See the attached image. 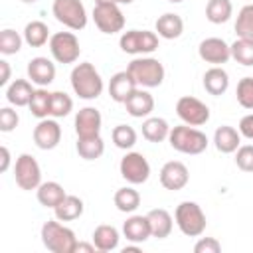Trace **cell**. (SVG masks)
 Here are the masks:
<instances>
[{
	"instance_id": "cell-44",
	"label": "cell",
	"mask_w": 253,
	"mask_h": 253,
	"mask_svg": "<svg viewBox=\"0 0 253 253\" xmlns=\"http://www.w3.org/2000/svg\"><path fill=\"white\" fill-rule=\"evenodd\" d=\"M237 130L241 132V136H245V138L253 140V113L245 115V117L239 121V126H237Z\"/></svg>"
},
{
	"instance_id": "cell-51",
	"label": "cell",
	"mask_w": 253,
	"mask_h": 253,
	"mask_svg": "<svg viewBox=\"0 0 253 253\" xmlns=\"http://www.w3.org/2000/svg\"><path fill=\"white\" fill-rule=\"evenodd\" d=\"M168 2H172V4H178V2H184V0H168Z\"/></svg>"
},
{
	"instance_id": "cell-8",
	"label": "cell",
	"mask_w": 253,
	"mask_h": 253,
	"mask_svg": "<svg viewBox=\"0 0 253 253\" xmlns=\"http://www.w3.org/2000/svg\"><path fill=\"white\" fill-rule=\"evenodd\" d=\"M49 51L57 63H75L79 59L81 45L73 32H55L49 38Z\"/></svg>"
},
{
	"instance_id": "cell-33",
	"label": "cell",
	"mask_w": 253,
	"mask_h": 253,
	"mask_svg": "<svg viewBox=\"0 0 253 253\" xmlns=\"http://www.w3.org/2000/svg\"><path fill=\"white\" fill-rule=\"evenodd\" d=\"M75 148H77V154L83 160H97L105 152V142H103L101 136H95V138H77Z\"/></svg>"
},
{
	"instance_id": "cell-31",
	"label": "cell",
	"mask_w": 253,
	"mask_h": 253,
	"mask_svg": "<svg viewBox=\"0 0 253 253\" xmlns=\"http://www.w3.org/2000/svg\"><path fill=\"white\" fill-rule=\"evenodd\" d=\"M233 14L231 0H208L206 4V18L211 24H225Z\"/></svg>"
},
{
	"instance_id": "cell-7",
	"label": "cell",
	"mask_w": 253,
	"mask_h": 253,
	"mask_svg": "<svg viewBox=\"0 0 253 253\" xmlns=\"http://www.w3.org/2000/svg\"><path fill=\"white\" fill-rule=\"evenodd\" d=\"M119 45L125 53L130 55H144L158 49V34L150 30H128L123 32Z\"/></svg>"
},
{
	"instance_id": "cell-2",
	"label": "cell",
	"mask_w": 253,
	"mask_h": 253,
	"mask_svg": "<svg viewBox=\"0 0 253 253\" xmlns=\"http://www.w3.org/2000/svg\"><path fill=\"white\" fill-rule=\"evenodd\" d=\"M42 243L51 253H75L77 237L73 229H69L55 217L47 219L42 225Z\"/></svg>"
},
{
	"instance_id": "cell-17",
	"label": "cell",
	"mask_w": 253,
	"mask_h": 253,
	"mask_svg": "<svg viewBox=\"0 0 253 253\" xmlns=\"http://www.w3.org/2000/svg\"><path fill=\"white\" fill-rule=\"evenodd\" d=\"M26 71H28V79L32 83H36L38 87H47L55 79V65H53L51 59H47L43 55L32 57L28 61Z\"/></svg>"
},
{
	"instance_id": "cell-28",
	"label": "cell",
	"mask_w": 253,
	"mask_h": 253,
	"mask_svg": "<svg viewBox=\"0 0 253 253\" xmlns=\"http://www.w3.org/2000/svg\"><path fill=\"white\" fill-rule=\"evenodd\" d=\"M83 210H85L83 200L77 198V196L67 194V196L61 200V204L53 208V213H55V217H57L59 221H73V219H77V217L83 215Z\"/></svg>"
},
{
	"instance_id": "cell-32",
	"label": "cell",
	"mask_w": 253,
	"mask_h": 253,
	"mask_svg": "<svg viewBox=\"0 0 253 253\" xmlns=\"http://www.w3.org/2000/svg\"><path fill=\"white\" fill-rule=\"evenodd\" d=\"M113 202H115V206H117L119 211H123V213H132V211L140 206V194H138L134 188L125 186V188H119V190L115 192Z\"/></svg>"
},
{
	"instance_id": "cell-48",
	"label": "cell",
	"mask_w": 253,
	"mask_h": 253,
	"mask_svg": "<svg viewBox=\"0 0 253 253\" xmlns=\"http://www.w3.org/2000/svg\"><path fill=\"white\" fill-rule=\"evenodd\" d=\"M95 4H119L117 0H95Z\"/></svg>"
},
{
	"instance_id": "cell-38",
	"label": "cell",
	"mask_w": 253,
	"mask_h": 253,
	"mask_svg": "<svg viewBox=\"0 0 253 253\" xmlns=\"http://www.w3.org/2000/svg\"><path fill=\"white\" fill-rule=\"evenodd\" d=\"M111 136H113L115 146L121 148V150H130L136 144V130L128 125H117L113 128Z\"/></svg>"
},
{
	"instance_id": "cell-46",
	"label": "cell",
	"mask_w": 253,
	"mask_h": 253,
	"mask_svg": "<svg viewBox=\"0 0 253 253\" xmlns=\"http://www.w3.org/2000/svg\"><path fill=\"white\" fill-rule=\"evenodd\" d=\"M0 154H2V164H0V172H6L10 168V150L6 146L0 148Z\"/></svg>"
},
{
	"instance_id": "cell-13",
	"label": "cell",
	"mask_w": 253,
	"mask_h": 253,
	"mask_svg": "<svg viewBox=\"0 0 253 253\" xmlns=\"http://www.w3.org/2000/svg\"><path fill=\"white\" fill-rule=\"evenodd\" d=\"M73 125H75L77 138H95V136H101L103 117H101L99 109H95V107H83V109L77 111Z\"/></svg>"
},
{
	"instance_id": "cell-26",
	"label": "cell",
	"mask_w": 253,
	"mask_h": 253,
	"mask_svg": "<svg viewBox=\"0 0 253 253\" xmlns=\"http://www.w3.org/2000/svg\"><path fill=\"white\" fill-rule=\"evenodd\" d=\"M36 196H38V202H40L43 208H51V210H53L55 206L61 204V200H63L67 194H65L63 186H61L59 182L49 180V182H42V184L38 186Z\"/></svg>"
},
{
	"instance_id": "cell-42",
	"label": "cell",
	"mask_w": 253,
	"mask_h": 253,
	"mask_svg": "<svg viewBox=\"0 0 253 253\" xmlns=\"http://www.w3.org/2000/svg\"><path fill=\"white\" fill-rule=\"evenodd\" d=\"M18 123H20V117L12 107L0 109V130L2 132H12L18 126Z\"/></svg>"
},
{
	"instance_id": "cell-35",
	"label": "cell",
	"mask_w": 253,
	"mask_h": 253,
	"mask_svg": "<svg viewBox=\"0 0 253 253\" xmlns=\"http://www.w3.org/2000/svg\"><path fill=\"white\" fill-rule=\"evenodd\" d=\"M231 57L245 67H253V40L237 38L231 43Z\"/></svg>"
},
{
	"instance_id": "cell-20",
	"label": "cell",
	"mask_w": 253,
	"mask_h": 253,
	"mask_svg": "<svg viewBox=\"0 0 253 253\" xmlns=\"http://www.w3.org/2000/svg\"><path fill=\"white\" fill-rule=\"evenodd\" d=\"M123 235L130 243H144L148 237H152L148 217L146 215H130L123 223Z\"/></svg>"
},
{
	"instance_id": "cell-37",
	"label": "cell",
	"mask_w": 253,
	"mask_h": 253,
	"mask_svg": "<svg viewBox=\"0 0 253 253\" xmlns=\"http://www.w3.org/2000/svg\"><path fill=\"white\" fill-rule=\"evenodd\" d=\"M235 34L237 38L253 40V4H245L235 20Z\"/></svg>"
},
{
	"instance_id": "cell-6",
	"label": "cell",
	"mask_w": 253,
	"mask_h": 253,
	"mask_svg": "<svg viewBox=\"0 0 253 253\" xmlns=\"http://www.w3.org/2000/svg\"><path fill=\"white\" fill-rule=\"evenodd\" d=\"M51 12L59 24L73 32H79L87 26V10L81 0H53Z\"/></svg>"
},
{
	"instance_id": "cell-10",
	"label": "cell",
	"mask_w": 253,
	"mask_h": 253,
	"mask_svg": "<svg viewBox=\"0 0 253 253\" xmlns=\"http://www.w3.org/2000/svg\"><path fill=\"white\" fill-rule=\"evenodd\" d=\"M14 178L16 184L22 190H38V186L42 184V168L38 164V160L32 154H20L16 158V166H14Z\"/></svg>"
},
{
	"instance_id": "cell-19",
	"label": "cell",
	"mask_w": 253,
	"mask_h": 253,
	"mask_svg": "<svg viewBox=\"0 0 253 253\" xmlns=\"http://www.w3.org/2000/svg\"><path fill=\"white\" fill-rule=\"evenodd\" d=\"M134 89H138V85H136L134 77L126 69L125 71H117L109 81V95L117 103H125L132 95Z\"/></svg>"
},
{
	"instance_id": "cell-25",
	"label": "cell",
	"mask_w": 253,
	"mask_h": 253,
	"mask_svg": "<svg viewBox=\"0 0 253 253\" xmlns=\"http://www.w3.org/2000/svg\"><path fill=\"white\" fill-rule=\"evenodd\" d=\"M148 217V223H150V233L152 237L156 239H164L172 233V227H174V221H172V215L164 210V208H156V210H150L146 213Z\"/></svg>"
},
{
	"instance_id": "cell-34",
	"label": "cell",
	"mask_w": 253,
	"mask_h": 253,
	"mask_svg": "<svg viewBox=\"0 0 253 253\" xmlns=\"http://www.w3.org/2000/svg\"><path fill=\"white\" fill-rule=\"evenodd\" d=\"M49 105H51V93L45 87H40L34 91L28 107L36 119H47L49 117Z\"/></svg>"
},
{
	"instance_id": "cell-9",
	"label": "cell",
	"mask_w": 253,
	"mask_h": 253,
	"mask_svg": "<svg viewBox=\"0 0 253 253\" xmlns=\"http://www.w3.org/2000/svg\"><path fill=\"white\" fill-rule=\"evenodd\" d=\"M176 115L180 117V121L184 125L202 126V125H206L210 121V107L204 101H200L198 97L184 95L176 103Z\"/></svg>"
},
{
	"instance_id": "cell-49",
	"label": "cell",
	"mask_w": 253,
	"mask_h": 253,
	"mask_svg": "<svg viewBox=\"0 0 253 253\" xmlns=\"http://www.w3.org/2000/svg\"><path fill=\"white\" fill-rule=\"evenodd\" d=\"M117 2H119V4H132L134 0H117Z\"/></svg>"
},
{
	"instance_id": "cell-16",
	"label": "cell",
	"mask_w": 253,
	"mask_h": 253,
	"mask_svg": "<svg viewBox=\"0 0 253 253\" xmlns=\"http://www.w3.org/2000/svg\"><path fill=\"white\" fill-rule=\"evenodd\" d=\"M190 182V172L188 166L180 160H170L160 168V184L170 190V192H178L182 188H186V184Z\"/></svg>"
},
{
	"instance_id": "cell-21",
	"label": "cell",
	"mask_w": 253,
	"mask_h": 253,
	"mask_svg": "<svg viewBox=\"0 0 253 253\" xmlns=\"http://www.w3.org/2000/svg\"><path fill=\"white\" fill-rule=\"evenodd\" d=\"M213 144L221 154H231L241 146V132L229 125H221L213 132Z\"/></svg>"
},
{
	"instance_id": "cell-5",
	"label": "cell",
	"mask_w": 253,
	"mask_h": 253,
	"mask_svg": "<svg viewBox=\"0 0 253 253\" xmlns=\"http://www.w3.org/2000/svg\"><path fill=\"white\" fill-rule=\"evenodd\" d=\"M126 71L134 77L136 85L138 87H144V89H152V87H158L162 85L164 81V65L160 63V59L156 57H134Z\"/></svg>"
},
{
	"instance_id": "cell-36",
	"label": "cell",
	"mask_w": 253,
	"mask_h": 253,
	"mask_svg": "<svg viewBox=\"0 0 253 253\" xmlns=\"http://www.w3.org/2000/svg\"><path fill=\"white\" fill-rule=\"evenodd\" d=\"M71 111H73V99L63 91H53L51 93V105H49V117L63 119Z\"/></svg>"
},
{
	"instance_id": "cell-27",
	"label": "cell",
	"mask_w": 253,
	"mask_h": 253,
	"mask_svg": "<svg viewBox=\"0 0 253 253\" xmlns=\"http://www.w3.org/2000/svg\"><path fill=\"white\" fill-rule=\"evenodd\" d=\"M119 239H121L119 229L109 225V223H101L93 231V243H95L97 251H103V253L117 249L119 247Z\"/></svg>"
},
{
	"instance_id": "cell-3",
	"label": "cell",
	"mask_w": 253,
	"mask_h": 253,
	"mask_svg": "<svg viewBox=\"0 0 253 253\" xmlns=\"http://www.w3.org/2000/svg\"><path fill=\"white\" fill-rule=\"evenodd\" d=\"M168 142L174 150H178L182 154H202L210 144L206 132H202L200 128L190 126V125L172 126L170 134H168Z\"/></svg>"
},
{
	"instance_id": "cell-50",
	"label": "cell",
	"mask_w": 253,
	"mask_h": 253,
	"mask_svg": "<svg viewBox=\"0 0 253 253\" xmlns=\"http://www.w3.org/2000/svg\"><path fill=\"white\" fill-rule=\"evenodd\" d=\"M24 4H34V2H38V0H22Z\"/></svg>"
},
{
	"instance_id": "cell-43",
	"label": "cell",
	"mask_w": 253,
	"mask_h": 253,
	"mask_svg": "<svg viewBox=\"0 0 253 253\" xmlns=\"http://www.w3.org/2000/svg\"><path fill=\"white\" fill-rule=\"evenodd\" d=\"M221 243L215 237H200L194 245V253H219Z\"/></svg>"
},
{
	"instance_id": "cell-1",
	"label": "cell",
	"mask_w": 253,
	"mask_h": 253,
	"mask_svg": "<svg viewBox=\"0 0 253 253\" xmlns=\"http://www.w3.org/2000/svg\"><path fill=\"white\" fill-rule=\"evenodd\" d=\"M69 81H71L73 93H75L79 99L93 101V99H97V97L103 93V79H101V73H99V71L95 69V65L89 63V61L77 63V65L71 69Z\"/></svg>"
},
{
	"instance_id": "cell-47",
	"label": "cell",
	"mask_w": 253,
	"mask_h": 253,
	"mask_svg": "<svg viewBox=\"0 0 253 253\" xmlns=\"http://www.w3.org/2000/svg\"><path fill=\"white\" fill-rule=\"evenodd\" d=\"M97 247H95V243H83V241H77V247H75V253L79 251V253H93Z\"/></svg>"
},
{
	"instance_id": "cell-39",
	"label": "cell",
	"mask_w": 253,
	"mask_h": 253,
	"mask_svg": "<svg viewBox=\"0 0 253 253\" xmlns=\"http://www.w3.org/2000/svg\"><path fill=\"white\" fill-rule=\"evenodd\" d=\"M22 42H24V36H20L16 30L12 28H6L0 32V53L4 55H14L22 49Z\"/></svg>"
},
{
	"instance_id": "cell-23",
	"label": "cell",
	"mask_w": 253,
	"mask_h": 253,
	"mask_svg": "<svg viewBox=\"0 0 253 253\" xmlns=\"http://www.w3.org/2000/svg\"><path fill=\"white\" fill-rule=\"evenodd\" d=\"M227 87H229V75L221 65H213L204 73V89L210 95L219 97L227 91Z\"/></svg>"
},
{
	"instance_id": "cell-4",
	"label": "cell",
	"mask_w": 253,
	"mask_h": 253,
	"mask_svg": "<svg viewBox=\"0 0 253 253\" xmlns=\"http://www.w3.org/2000/svg\"><path fill=\"white\" fill-rule=\"evenodd\" d=\"M174 219H176L178 229L186 237H200L206 231V225H208L202 206L196 204V202H190V200L178 204V208L174 211Z\"/></svg>"
},
{
	"instance_id": "cell-22",
	"label": "cell",
	"mask_w": 253,
	"mask_h": 253,
	"mask_svg": "<svg viewBox=\"0 0 253 253\" xmlns=\"http://www.w3.org/2000/svg\"><path fill=\"white\" fill-rule=\"evenodd\" d=\"M154 30L158 34V38H164V40H176L182 36L184 32V20L174 14V12H166L162 16H158L156 24H154Z\"/></svg>"
},
{
	"instance_id": "cell-14",
	"label": "cell",
	"mask_w": 253,
	"mask_h": 253,
	"mask_svg": "<svg viewBox=\"0 0 253 253\" xmlns=\"http://www.w3.org/2000/svg\"><path fill=\"white\" fill-rule=\"evenodd\" d=\"M198 53L206 63L221 65L231 59V45L221 38H206L200 42Z\"/></svg>"
},
{
	"instance_id": "cell-30",
	"label": "cell",
	"mask_w": 253,
	"mask_h": 253,
	"mask_svg": "<svg viewBox=\"0 0 253 253\" xmlns=\"http://www.w3.org/2000/svg\"><path fill=\"white\" fill-rule=\"evenodd\" d=\"M49 28H47V24L45 22H42V20H32V22H28L26 24V28H24V42L28 43V45H32V47H42V45H45L47 42H49Z\"/></svg>"
},
{
	"instance_id": "cell-11",
	"label": "cell",
	"mask_w": 253,
	"mask_h": 253,
	"mask_svg": "<svg viewBox=\"0 0 253 253\" xmlns=\"http://www.w3.org/2000/svg\"><path fill=\"white\" fill-rule=\"evenodd\" d=\"M119 170H121V176L132 186L144 184L150 178V164H148L146 156L140 152H126L121 158Z\"/></svg>"
},
{
	"instance_id": "cell-15",
	"label": "cell",
	"mask_w": 253,
	"mask_h": 253,
	"mask_svg": "<svg viewBox=\"0 0 253 253\" xmlns=\"http://www.w3.org/2000/svg\"><path fill=\"white\" fill-rule=\"evenodd\" d=\"M61 140V126L51 117L40 119V123L34 126V142L42 150H53Z\"/></svg>"
},
{
	"instance_id": "cell-12",
	"label": "cell",
	"mask_w": 253,
	"mask_h": 253,
	"mask_svg": "<svg viewBox=\"0 0 253 253\" xmlns=\"http://www.w3.org/2000/svg\"><path fill=\"white\" fill-rule=\"evenodd\" d=\"M93 22L103 34H117L125 28V14L121 12L119 4H95L93 8Z\"/></svg>"
},
{
	"instance_id": "cell-45",
	"label": "cell",
	"mask_w": 253,
	"mask_h": 253,
	"mask_svg": "<svg viewBox=\"0 0 253 253\" xmlns=\"http://www.w3.org/2000/svg\"><path fill=\"white\" fill-rule=\"evenodd\" d=\"M10 75H12V69H10V63L6 59H0V85H8L10 81Z\"/></svg>"
},
{
	"instance_id": "cell-40",
	"label": "cell",
	"mask_w": 253,
	"mask_h": 253,
	"mask_svg": "<svg viewBox=\"0 0 253 253\" xmlns=\"http://www.w3.org/2000/svg\"><path fill=\"white\" fill-rule=\"evenodd\" d=\"M235 97H237V103L243 109H247V111L253 109V77L239 79L237 89H235Z\"/></svg>"
},
{
	"instance_id": "cell-24",
	"label": "cell",
	"mask_w": 253,
	"mask_h": 253,
	"mask_svg": "<svg viewBox=\"0 0 253 253\" xmlns=\"http://www.w3.org/2000/svg\"><path fill=\"white\" fill-rule=\"evenodd\" d=\"M34 91L36 89L32 87V83L28 79H14L6 87V101L14 107H28Z\"/></svg>"
},
{
	"instance_id": "cell-29",
	"label": "cell",
	"mask_w": 253,
	"mask_h": 253,
	"mask_svg": "<svg viewBox=\"0 0 253 253\" xmlns=\"http://www.w3.org/2000/svg\"><path fill=\"white\" fill-rule=\"evenodd\" d=\"M170 134V125L162 117H146L142 123V136L148 142H162Z\"/></svg>"
},
{
	"instance_id": "cell-18",
	"label": "cell",
	"mask_w": 253,
	"mask_h": 253,
	"mask_svg": "<svg viewBox=\"0 0 253 253\" xmlns=\"http://www.w3.org/2000/svg\"><path fill=\"white\" fill-rule=\"evenodd\" d=\"M126 113L134 119H144V117H150V113L154 111V97L146 91V89H134L132 95L123 103Z\"/></svg>"
},
{
	"instance_id": "cell-41",
	"label": "cell",
	"mask_w": 253,
	"mask_h": 253,
	"mask_svg": "<svg viewBox=\"0 0 253 253\" xmlns=\"http://www.w3.org/2000/svg\"><path fill=\"white\" fill-rule=\"evenodd\" d=\"M235 164L243 172H253V144H241L235 150Z\"/></svg>"
}]
</instances>
